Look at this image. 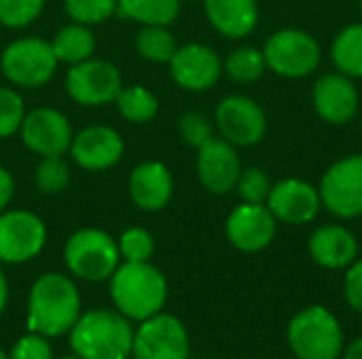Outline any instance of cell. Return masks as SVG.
Listing matches in <instances>:
<instances>
[{
	"instance_id": "f546056e",
	"label": "cell",
	"mask_w": 362,
	"mask_h": 359,
	"mask_svg": "<svg viewBox=\"0 0 362 359\" xmlns=\"http://www.w3.org/2000/svg\"><path fill=\"white\" fill-rule=\"evenodd\" d=\"M119 254L125 262H148L155 252V239L146 229L132 226L119 237Z\"/></svg>"
},
{
	"instance_id": "3957f363",
	"label": "cell",
	"mask_w": 362,
	"mask_h": 359,
	"mask_svg": "<svg viewBox=\"0 0 362 359\" xmlns=\"http://www.w3.org/2000/svg\"><path fill=\"white\" fill-rule=\"evenodd\" d=\"M70 347L81 359H127L134 347V328L119 311L93 309L81 313L72 326Z\"/></svg>"
},
{
	"instance_id": "ba28073f",
	"label": "cell",
	"mask_w": 362,
	"mask_h": 359,
	"mask_svg": "<svg viewBox=\"0 0 362 359\" xmlns=\"http://www.w3.org/2000/svg\"><path fill=\"white\" fill-rule=\"evenodd\" d=\"M322 207L341 220L362 216V154L333 163L318 186Z\"/></svg>"
},
{
	"instance_id": "6da1fadb",
	"label": "cell",
	"mask_w": 362,
	"mask_h": 359,
	"mask_svg": "<svg viewBox=\"0 0 362 359\" xmlns=\"http://www.w3.org/2000/svg\"><path fill=\"white\" fill-rule=\"evenodd\" d=\"M81 317V296L64 273L40 275L28 298V328L47 339L64 336Z\"/></svg>"
},
{
	"instance_id": "7bdbcfd3",
	"label": "cell",
	"mask_w": 362,
	"mask_h": 359,
	"mask_svg": "<svg viewBox=\"0 0 362 359\" xmlns=\"http://www.w3.org/2000/svg\"><path fill=\"white\" fill-rule=\"evenodd\" d=\"M361 8H362V0H361Z\"/></svg>"
},
{
	"instance_id": "5b68a950",
	"label": "cell",
	"mask_w": 362,
	"mask_h": 359,
	"mask_svg": "<svg viewBox=\"0 0 362 359\" xmlns=\"http://www.w3.org/2000/svg\"><path fill=\"white\" fill-rule=\"evenodd\" d=\"M121 260L119 243L102 229H81L64 245L68 271L85 281H106Z\"/></svg>"
},
{
	"instance_id": "f1b7e54d",
	"label": "cell",
	"mask_w": 362,
	"mask_h": 359,
	"mask_svg": "<svg viewBox=\"0 0 362 359\" xmlns=\"http://www.w3.org/2000/svg\"><path fill=\"white\" fill-rule=\"evenodd\" d=\"M64 8L74 23L95 25L117 15V0H66Z\"/></svg>"
},
{
	"instance_id": "f35d334b",
	"label": "cell",
	"mask_w": 362,
	"mask_h": 359,
	"mask_svg": "<svg viewBox=\"0 0 362 359\" xmlns=\"http://www.w3.org/2000/svg\"><path fill=\"white\" fill-rule=\"evenodd\" d=\"M6 303H8V281H6L4 273L0 271V315L6 309Z\"/></svg>"
},
{
	"instance_id": "1f68e13d",
	"label": "cell",
	"mask_w": 362,
	"mask_h": 359,
	"mask_svg": "<svg viewBox=\"0 0 362 359\" xmlns=\"http://www.w3.org/2000/svg\"><path fill=\"white\" fill-rule=\"evenodd\" d=\"M45 0H0V23L4 28H25L38 19Z\"/></svg>"
},
{
	"instance_id": "4316f807",
	"label": "cell",
	"mask_w": 362,
	"mask_h": 359,
	"mask_svg": "<svg viewBox=\"0 0 362 359\" xmlns=\"http://www.w3.org/2000/svg\"><path fill=\"white\" fill-rule=\"evenodd\" d=\"M138 53L155 63H170L176 53V38L168 30V25H144L136 36Z\"/></svg>"
},
{
	"instance_id": "d590c367",
	"label": "cell",
	"mask_w": 362,
	"mask_h": 359,
	"mask_svg": "<svg viewBox=\"0 0 362 359\" xmlns=\"http://www.w3.org/2000/svg\"><path fill=\"white\" fill-rule=\"evenodd\" d=\"M11 359H53V351H51L47 336L32 332V334L21 336L15 343L11 351Z\"/></svg>"
},
{
	"instance_id": "44dd1931",
	"label": "cell",
	"mask_w": 362,
	"mask_h": 359,
	"mask_svg": "<svg viewBox=\"0 0 362 359\" xmlns=\"http://www.w3.org/2000/svg\"><path fill=\"white\" fill-rule=\"evenodd\" d=\"M358 241L339 224H327L310 237V256L325 269H346L356 260Z\"/></svg>"
},
{
	"instance_id": "cb8c5ba5",
	"label": "cell",
	"mask_w": 362,
	"mask_h": 359,
	"mask_svg": "<svg viewBox=\"0 0 362 359\" xmlns=\"http://www.w3.org/2000/svg\"><path fill=\"white\" fill-rule=\"evenodd\" d=\"M180 13V0H117V15L142 25H170Z\"/></svg>"
},
{
	"instance_id": "d6a6232c",
	"label": "cell",
	"mask_w": 362,
	"mask_h": 359,
	"mask_svg": "<svg viewBox=\"0 0 362 359\" xmlns=\"http://www.w3.org/2000/svg\"><path fill=\"white\" fill-rule=\"evenodd\" d=\"M23 97L11 87H0V138L17 133L23 123Z\"/></svg>"
},
{
	"instance_id": "e0dca14e",
	"label": "cell",
	"mask_w": 362,
	"mask_h": 359,
	"mask_svg": "<svg viewBox=\"0 0 362 359\" xmlns=\"http://www.w3.org/2000/svg\"><path fill=\"white\" fill-rule=\"evenodd\" d=\"M197 178L202 186L212 195H227L235 188L242 163L235 146L223 138H212L197 148Z\"/></svg>"
},
{
	"instance_id": "2e32d148",
	"label": "cell",
	"mask_w": 362,
	"mask_h": 359,
	"mask_svg": "<svg viewBox=\"0 0 362 359\" xmlns=\"http://www.w3.org/2000/svg\"><path fill=\"white\" fill-rule=\"evenodd\" d=\"M276 222L265 203H242L229 214L225 233L240 252H261L274 241Z\"/></svg>"
},
{
	"instance_id": "4dcf8cb0",
	"label": "cell",
	"mask_w": 362,
	"mask_h": 359,
	"mask_svg": "<svg viewBox=\"0 0 362 359\" xmlns=\"http://www.w3.org/2000/svg\"><path fill=\"white\" fill-rule=\"evenodd\" d=\"M70 182V169L62 157H42L36 167V186L45 195L62 193Z\"/></svg>"
},
{
	"instance_id": "8992f818",
	"label": "cell",
	"mask_w": 362,
	"mask_h": 359,
	"mask_svg": "<svg viewBox=\"0 0 362 359\" xmlns=\"http://www.w3.org/2000/svg\"><path fill=\"white\" fill-rule=\"evenodd\" d=\"M57 63L51 42L38 36L17 38L0 55V68L6 80L23 89L47 85L55 76Z\"/></svg>"
},
{
	"instance_id": "b9f144b4",
	"label": "cell",
	"mask_w": 362,
	"mask_h": 359,
	"mask_svg": "<svg viewBox=\"0 0 362 359\" xmlns=\"http://www.w3.org/2000/svg\"><path fill=\"white\" fill-rule=\"evenodd\" d=\"M62 359H81V358H76V355H70V358H62Z\"/></svg>"
},
{
	"instance_id": "52a82bcc",
	"label": "cell",
	"mask_w": 362,
	"mask_h": 359,
	"mask_svg": "<svg viewBox=\"0 0 362 359\" xmlns=\"http://www.w3.org/2000/svg\"><path fill=\"white\" fill-rule=\"evenodd\" d=\"M263 55L267 70L286 78H303L318 68L320 44L303 30L284 28L267 38Z\"/></svg>"
},
{
	"instance_id": "e575fe53",
	"label": "cell",
	"mask_w": 362,
	"mask_h": 359,
	"mask_svg": "<svg viewBox=\"0 0 362 359\" xmlns=\"http://www.w3.org/2000/svg\"><path fill=\"white\" fill-rule=\"evenodd\" d=\"M178 129H180L182 140L189 146H193V148H202L204 144H208L214 138L212 123L202 112H187V114H182L180 123H178Z\"/></svg>"
},
{
	"instance_id": "484cf974",
	"label": "cell",
	"mask_w": 362,
	"mask_h": 359,
	"mask_svg": "<svg viewBox=\"0 0 362 359\" xmlns=\"http://www.w3.org/2000/svg\"><path fill=\"white\" fill-rule=\"evenodd\" d=\"M119 114L129 121V123H148L157 116L159 112V102L153 95V91H148L142 85H132V87H123L121 93L115 99Z\"/></svg>"
},
{
	"instance_id": "74e56055",
	"label": "cell",
	"mask_w": 362,
	"mask_h": 359,
	"mask_svg": "<svg viewBox=\"0 0 362 359\" xmlns=\"http://www.w3.org/2000/svg\"><path fill=\"white\" fill-rule=\"evenodd\" d=\"M15 195V180L8 169L0 167V212H4Z\"/></svg>"
},
{
	"instance_id": "7a4b0ae2",
	"label": "cell",
	"mask_w": 362,
	"mask_h": 359,
	"mask_svg": "<svg viewBox=\"0 0 362 359\" xmlns=\"http://www.w3.org/2000/svg\"><path fill=\"white\" fill-rule=\"evenodd\" d=\"M110 298L129 322H144L161 313L168 298V279L151 262H123L110 275Z\"/></svg>"
},
{
	"instance_id": "4fadbf2b",
	"label": "cell",
	"mask_w": 362,
	"mask_h": 359,
	"mask_svg": "<svg viewBox=\"0 0 362 359\" xmlns=\"http://www.w3.org/2000/svg\"><path fill=\"white\" fill-rule=\"evenodd\" d=\"M19 133L23 144L40 157L66 154L74 138L68 116L55 108H34L25 112Z\"/></svg>"
},
{
	"instance_id": "60d3db41",
	"label": "cell",
	"mask_w": 362,
	"mask_h": 359,
	"mask_svg": "<svg viewBox=\"0 0 362 359\" xmlns=\"http://www.w3.org/2000/svg\"><path fill=\"white\" fill-rule=\"evenodd\" d=\"M0 359H11V358H8V355H6V353H4V351L0 349Z\"/></svg>"
},
{
	"instance_id": "30bf717a",
	"label": "cell",
	"mask_w": 362,
	"mask_h": 359,
	"mask_svg": "<svg viewBox=\"0 0 362 359\" xmlns=\"http://www.w3.org/2000/svg\"><path fill=\"white\" fill-rule=\"evenodd\" d=\"M47 243L45 222L28 209L0 212V262L23 264L36 258Z\"/></svg>"
},
{
	"instance_id": "836d02e7",
	"label": "cell",
	"mask_w": 362,
	"mask_h": 359,
	"mask_svg": "<svg viewBox=\"0 0 362 359\" xmlns=\"http://www.w3.org/2000/svg\"><path fill=\"white\" fill-rule=\"evenodd\" d=\"M235 190L244 203H265L272 190V182L267 174L259 167H248L240 171Z\"/></svg>"
},
{
	"instance_id": "277c9868",
	"label": "cell",
	"mask_w": 362,
	"mask_h": 359,
	"mask_svg": "<svg viewBox=\"0 0 362 359\" xmlns=\"http://www.w3.org/2000/svg\"><path fill=\"white\" fill-rule=\"evenodd\" d=\"M288 345L297 359H337L344 351V332L329 309L314 305L291 320Z\"/></svg>"
},
{
	"instance_id": "ab89813d",
	"label": "cell",
	"mask_w": 362,
	"mask_h": 359,
	"mask_svg": "<svg viewBox=\"0 0 362 359\" xmlns=\"http://www.w3.org/2000/svg\"><path fill=\"white\" fill-rule=\"evenodd\" d=\"M344 359H362V339L354 341L348 349H346V355Z\"/></svg>"
},
{
	"instance_id": "9c48e42d",
	"label": "cell",
	"mask_w": 362,
	"mask_h": 359,
	"mask_svg": "<svg viewBox=\"0 0 362 359\" xmlns=\"http://www.w3.org/2000/svg\"><path fill=\"white\" fill-rule=\"evenodd\" d=\"M123 89L121 72L115 63L106 59H85L70 66L66 74V91L81 106H106L115 104Z\"/></svg>"
},
{
	"instance_id": "5bb4252c",
	"label": "cell",
	"mask_w": 362,
	"mask_h": 359,
	"mask_svg": "<svg viewBox=\"0 0 362 359\" xmlns=\"http://www.w3.org/2000/svg\"><path fill=\"white\" fill-rule=\"evenodd\" d=\"M170 74L176 85L187 91H208L218 83L223 74V61L214 49L191 42L178 47L172 55Z\"/></svg>"
},
{
	"instance_id": "ac0fdd59",
	"label": "cell",
	"mask_w": 362,
	"mask_h": 359,
	"mask_svg": "<svg viewBox=\"0 0 362 359\" xmlns=\"http://www.w3.org/2000/svg\"><path fill=\"white\" fill-rule=\"evenodd\" d=\"M125 144L119 131L106 125H91L72 138L70 154L74 163L87 171H104L117 165L123 157Z\"/></svg>"
},
{
	"instance_id": "d6986e66",
	"label": "cell",
	"mask_w": 362,
	"mask_h": 359,
	"mask_svg": "<svg viewBox=\"0 0 362 359\" xmlns=\"http://www.w3.org/2000/svg\"><path fill=\"white\" fill-rule=\"evenodd\" d=\"M314 108L331 125H344L358 112V91L346 74H325L314 85Z\"/></svg>"
},
{
	"instance_id": "d4e9b609",
	"label": "cell",
	"mask_w": 362,
	"mask_h": 359,
	"mask_svg": "<svg viewBox=\"0 0 362 359\" xmlns=\"http://www.w3.org/2000/svg\"><path fill=\"white\" fill-rule=\"evenodd\" d=\"M331 55L341 74L362 78V23H352L335 36Z\"/></svg>"
},
{
	"instance_id": "8d00e7d4",
	"label": "cell",
	"mask_w": 362,
	"mask_h": 359,
	"mask_svg": "<svg viewBox=\"0 0 362 359\" xmlns=\"http://www.w3.org/2000/svg\"><path fill=\"white\" fill-rule=\"evenodd\" d=\"M344 292H346V300L348 305L356 311L362 313V260H354L348 269V275H346V286H344Z\"/></svg>"
},
{
	"instance_id": "7c38bea8",
	"label": "cell",
	"mask_w": 362,
	"mask_h": 359,
	"mask_svg": "<svg viewBox=\"0 0 362 359\" xmlns=\"http://www.w3.org/2000/svg\"><path fill=\"white\" fill-rule=\"evenodd\" d=\"M216 129L233 146H255L265 138L267 116L263 108L246 95L225 97L214 112Z\"/></svg>"
},
{
	"instance_id": "83f0119b",
	"label": "cell",
	"mask_w": 362,
	"mask_h": 359,
	"mask_svg": "<svg viewBox=\"0 0 362 359\" xmlns=\"http://www.w3.org/2000/svg\"><path fill=\"white\" fill-rule=\"evenodd\" d=\"M267 70L263 51L255 47H240L223 63V72L235 83H255Z\"/></svg>"
},
{
	"instance_id": "603a6c76",
	"label": "cell",
	"mask_w": 362,
	"mask_h": 359,
	"mask_svg": "<svg viewBox=\"0 0 362 359\" xmlns=\"http://www.w3.org/2000/svg\"><path fill=\"white\" fill-rule=\"evenodd\" d=\"M53 53L59 63H81L89 57H93L95 51V36L89 30V25L83 23H68L53 36Z\"/></svg>"
},
{
	"instance_id": "ffe728a7",
	"label": "cell",
	"mask_w": 362,
	"mask_h": 359,
	"mask_svg": "<svg viewBox=\"0 0 362 359\" xmlns=\"http://www.w3.org/2000/svg\"><path fill=\"white\" fill-rule=\"evenodd\" d=\"M127 190L136 207L144 212H159L174 195L172 171L159 161H144L132 169Z\"/></svg>"
},
{
	"instance_id": "7402d4cb",
	"label": "cell",
	"mask_w": 362,
	"mask_h": 359,
	"mask_svg": "<svg viewBox=\"0 0 362 359\" xmlns=\"http://www.w3.org/2000/svg\"><path fill=\"white\" fill-rule=\"evenodd\" d=\"M206 17L227 38H244L259 23L257 0H204Z\"/></svg>"
},
{
	"instance_id": "9a60e30c",
	"label": "cell",
	"mask_w": 362,
	"mask_h": 359,
	"mask_svg": "<svg viewBox=\"0 0 362 359\" xmlns=\"http://www.w3.org/2000/svg\"><path fill=\"white\" fill-rule=\"evenodd\" d=\"M265 205L274 218L284 224H308L318 216L322 201L318 188L310 182L286 178L278 184H272Z\"/></svg>"
},
{
	"instance_id": "8fae6325",
	"label": "cell",
	"mask_w": 362,
	"mask_h": 359,
	"mask_svg": "<svg viewBox=\"0 0 362 359\" xmlns=\"http://www.w3.org/2000/svg\"><path fill=\"white\" fill-rule=\"evenodd\" d=\"M134 359H189V334L185 324L170 315L157 313L134 332Z\"/></svg>"
}]
</instances>
